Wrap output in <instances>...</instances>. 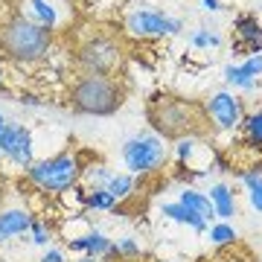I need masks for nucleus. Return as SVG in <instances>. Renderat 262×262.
<instances>
[{
    "label": "nucleus",
    "mask_w": 262,
    "mask_h": 262,
    "mask_svg": "<svg viewBox=\"0 0 262 262\" xmlns=\"http://www.w3.org/2000/svg\"><path fill=\"white\" fill-rule=\"evenodd\" d=\"M111 236H105L102 230H96V227H91L84 236H76V239H64V248L70 253H79V256H94V259H99L108 248H111Z\"/></svg>",
    "instance_id": "obj_13"
},
{
    "label": "nucleus",
    "mask_w": 262,
    "mask_h": 262,
    "mask_svg": "<svg viewBox=\"0 0 262 262\" xmlns=\"http://www.w3.org/2000/svg\"><path fill=\"white\" fill-rule=\"evenodd\" d=\"M91 18H111V15H120V12L128 9L131 0H76Z\"/></svg>",
    "instance_id": "obj_20"
},
{
    "label": "nucleus",
    "mask_w": 262,
    "mask_h": 262,
    "mask_svg": "<svg viewBox=\"0 0 262 262\" xmlns=\"http://www.w3.org/2000/svg\"><path fill=\"white\" fill-rule=\"evenodd\" d=\"M233 50L236 53H262V20L253 12H242L233 18Z\"/></svg>",
    "instance_id": "obj_10"
},
{
    "label": "nucleus",
    "mask_w": 262,
    "mask_h": 262,
    "mask_svg": "<svg viewBox=\"0 0 262 262\" xmlns=\"http://www.w3.org/2000/svg\"><path fill=\"white\" fill-rule=\"evenodd\" d=\"M201 262H253L251 251L242 248V245H227V248H215V253L210 259H201Z\"/></svg>",
    "instance_id": "obj_26"
},
{
    "label": "nucleus",
    "mask_w": 262,
    "mask_h": 262,
    "mask_svg": "<svg viewBox=\"0 0 262 262\" xmlns=\"http://www.w3.org/2000/svg\"><path fill=\"white\" fill-rule=\"evenodd\" d=\"M53 236H56V227L50 225L44 215H35L32 225H29V242L35 245V248H50Z\"/></svg>",
    "instance_id": "obj_24"
},
{
    "label": "nucleus",
    "mask_w": 262,
    "mask_h": 262,
    "mask_svg": "<svg viewBox=\"0 0 262 262\" xmlns=\"http://www.w3.org/2000/svg\"><path fill=\"white\" fill-rule=\"evenodd\" d=\"M64 99L70 111L84 117H114L128 99V82L125 76H105V73H82L73 70L67 79Z\"/></svg>",
    "instance_id": "obj_2"
},
{
    "label": "nucleus",
    "mask_w": 262,
    "mask_h": 262,
    "mask_svg": "<svg viewBox=\"0 0 262 262\" xmlns=\"http://www.w3.org/2000/svg\"><path fill=\"white\" fill-rule=\"evenodd\" d=\"M76 262H99V259H94V256H79Z\"/></svg>",
    "instance_id": "obj_35"
},
{
    "label": "nucleus",
    "mask_w": 262,
    "mask_h": 262,
    "mask_svg": "<svg viewBox=\"0 0 262 262\" xmlns=\"http://www.w3.org/2000/svg\"><path fill=\"white\" fill-rule=\"evenodd\" d=\"M79 178H82V151L76 149H61L50 158L32 160V166L24 169V184L44 198H58L61 192L73 189Z\"/></svg>",
    "instance_id": "obj_5"
},
{
    "label": "nucleus",
    "mask_w": 262,
    "mask_h": 262,
    "mask_svg": "<svg viewBox=\"0 0 262 262\" xmlns=\"http://www.w3.org/2000/svg\"><path fill=\"white\" fill-rule=\"evenodd\" d=\"M111 166L105 163L99 155H84L82 151V178H79V184H82L84 189H94V187H105L108 181H111Z\"/></svg>",
    "instance_id": "obj_14"
},
{
    "label": "nucleus",
    "mask_w": 262,
    "mask_h": 262,
    "mask_svg": "<svg viewBox=\"0 0 262 262\" xmlns=\"http://www.w3.org/2000/svg\"><path fill=\"white\" fill-rule=\"evenodd\" d=\"M192 50H215L222 47V35L219 32H210V29H195L192 38H189Z\"/></svg>",
    "instance_id": "obj_28"
},
{
    "label": "nucleus",
    "mask_w": 262,
    "mask_h": 262,
    "mask_svg": "<svg viewBox=\"0 0 262 262\" xmlns=\"http://www.w3.org/2000/svg\"><path fill=\"white\" fill-rule=\"evenodd\" d=\"M114 207H117V201H114V195L108 192L105 187H94V189H84V213H111Z\"/></svg>",
    "instance_id": "obj_22"
},
{
    "label": "nucleus",
    "mask_w": 262,
    "mask_h": 262,
    "mask_svg": "<svg viewBox=\"0 0 262 262\" xmlns=\"http://www.w3.org/2000/svg\"><path fill=\"white\" fill-rule=\"evenodd\" d=\"M225 82L230 84L233 91H242V94H251V91L259 88V79H251L239 64H227L225 67Z\"/></svg>",
    "instance_id": "obj_23"
},
{
    "label": "nucleus",
    "mask_w": 262,
    "mask_h": 262,
    "mask_svg": "<svg viewBox=\"0 0 262 262\" xmlns=\"http://www.w3.org/2000/svg\"><path fill=\"white\" fill-rule=\"evenodd\" d=\"M125 61H128V53H125L122 35L105 32V29H91L88 35L76 41L73 53H70L73 70H82V73L122 76Z\"/></svg>",
    "instance_id": "obj_4"
},
{
    "label": "nucleus",
    "mask_w": 262,
    "mask_h": 262,
    "mask_svg": "<svg viewBox=\"0 0 262 262\" xmlns=\"http://www.w3.org/2000/svg\"><path fill=\"white\" fill-rule=\"evenodd\" d=\"M239 67H242L245 73L251 76V79H259V76H262V53H253V56H248Z\"/></svg>",
    "instance_id": "obj_29"
},
{
    "label": "nucleus",
    "mask_w": 262,
    "mask_h": 262,
    "mask_svg": "<svg viewBox=\"0 0 262 262\" xmlns=\"http://www.w3.org/2000/svg\"><path fill=\"white\" fill-rule=\"evenodd\" d=\"M0 262H12V259H6V256H3V253H0Z\"/></svg>",
    "instance_id": "obj_37"
},
{
    "label": "nucleus",
    "mask_w": 262,
    "mask_h": 262,
    "mask_svg": "<svg viewBox=\"0 0 262 262\" xmlns=\"http://www.w3.org/2000/svg\"><path fill=\"white\" fill-rule=\"evenodd\" d=\"M0 158H3V163L15 166L18 172L32 166V160H35L32 128L24 125V122H6V128L0 131Z\"/></svg>",
    "instance_id": "obj_9"
},
{
    "label": "nucleus",
    "mask_w": 262,
    "mask_h": 262,
    "mask_svg": "<svg viewBox=\"0 0 262 262\" xmlns=\"http://www.w3.org/2000/svg\"><path fill=\"white\" fill-rule=\"evenodd\" d=\"M239 181H242L245 189H248V201H251V207L256 210V213H262V172L256 166L242 169V172H239Z\"/></svg>",
    "instance_id": "obj_21"
},
{
    "label": "nucleus",
    "mask_w": 262,
    "mask_h": 262,
    "mask_svg": "<svg viewBox=\"0 0 262 262\" xmlns=\"http://www.w3.org/2000/svg\"><path fill=\"white\" fill-rule=\"evenodd\" d=\"M204 114L210 122V134H236L242 128L248 105L236 91H215L204 102Z\"/></svg>",
    "instance_id": "obj_8"
},
{
    "label": "nucleus",
    "mask_w": 262,
    "mask_h": 262,
    "mask_svg": "<svg viewBox=\"0 0 262 262\" xmlns=\"http://www.w3.org/2000/svg\"><path fill=\"white\" fill-rule=\"evenodd\" d=\"M201 6H204L207 12H219L222 9V0H201Z\"/></svg>",
    "instance_id": "obj_32"
},
{
    "label": "nucleus",
    "mask_w": 262,
    "mask_h": 262,
    "mask_svg": "<svg viewBox=\"0 0 262 262\" xmlns=\"http://www.w3.org/2000/svg\"><path fill=\"white\" fill-rule=\"evenodd\" d=\"M146 120H149V131H155L163 140L207 137L210 134L204 102L178 94H151L146 99Z\"/></svg>",
    "instance_id": "obj_1"
},
{
    "label": "nucleus",
    "mask_w": 262,
    "mask_h": 262,
    "mask_svg": "<svg viewBox=\"0 0 262 262\" xmlns=\"http://www.w3.org/2000/svg\"><path fill=\"white\" fill-rule=\"evenodd\" d=\"M15 102L27 105V108H41V105H44V99H41V96H35V94H24V91H20Z\"/></svg>",
    "instance_id": "obj_31"
},
{
    "label": "nucleus",
    "mask_w": 262,
    "mask_h": 262,
    "mask_svg": "<svg viewBox=\"0 0 262 262\" xmlns=\"http://www.w3.org/2000/svg\"><path fill=\"white\" fill-rule=\"evenodd\" d=\"M242 140L245 146H251V149L262 151V108H253V111L245 114L242 120Z\"/></svg>",
    "instance_id": "obj_19"
},
{
    "label": "nucleus",
    "mask_w": 262,
    "mask_h": 262,
    "mask_svg": "<svg viewBox=\"0 0 262 262\" xmlns=\"http://www.w3.org/2000/svg\"><path fill=\"white\" fill-rule=\"evenodd\" d=\"M3 79H6V76H3V64H0V88H3Z\"/></svg>",
    "instance_id": "obj_36"
},
{
    "label": "nucleus",
    "mask_w": 262,
    "mask_h": 262,
    "mask_svg": "<svg viewBox=\"0 0 262 262\" xmlns=\"http://www.w3.org/2000/svg\"><path fill=\"white\" fill-rule=\"evenodd\" d=\"M105 189L114 195L117 204H125V201H131V195L137 192V178H134L131 172H114L111 181L105 184Z\"/></svg>",
    "instance_id": "obj_18"
},
{
    "label": "nucleus",
    "mask_w": 262,
    "mask_h": 262,
    "mask_svg": "<svg viewBox=\"0 0 262 262\" xmlns=\"http://www.w3.org/2000/svg\"><path fill=\"white\" fill-rule=\"evenodd\" d=\"M178 201L184 207H189L192 213H198L201 219H204L207 225L215 219V210H213V204H210V198H207V192H201V189H192V187H184L178 192Z\"/></svg>",
    "instance_id": "obj_17"
},
{
    "label": "nucleus",
    "mask_w": 262,
    "mask_h": 262,
    "mask_svg": "<svg viewBox=\"0 0 262 262\" xmlns=\"http://www.w3.org/2000/svg\"><path fill=\"white\" fill-rule=\"evenodd\" d=\"M6 122H9V120H6V114H3V111H0V131H3V128H6Z\"/></svg>",
    "instance_id": "obj_34"
},
{
    "label": "nucleus",
    "mask_w": 262,
    "mask_h": 262,
    "mask_svg": "<svg viewBox=\"0 0 262 262\" xmlns=\"http://www.w3.org/2000/svg\"><path fill=\"white\" fill-rule=\"evenodd\" d=\"M64 3H76V0H64Z\"/></svg>",
    "instance_id": "obj_39"
},
{
    "label": "nucleus",
    "mask_w": 262,
    "mask_h": 262,
    "mask_svg": "<svg viewBox=\"0 0 262 262\" xmlns=\"http://www.w3.org/2000/svg\"><path fill=\"white\" fill-rule=\"evenodd\" d=\"M38 262H67V253L61 248H44V253H41Z\"/></svg>",
    "instance_id": "obj_30"
},
{
    "label": "nucleus",
    "mask_w": 262,
    "mask_h": 262,
    "mask_svg": "<svg viewBox=\"0 0 262 262\" xmlns=\"http://www.w3.org/2000/svg\"><path fill=\"white\" fill-rule=\"evenodd\" d=\"M160 215L169 219V222H175V225H184L189 230H195V233H207V222L201 219L198 213H192L189 207H184L181 201H166V204H160Z\"/></svg>",
    "instance_id": "obj_15"
},
{
    "label": "nucleus",
    "mask_w": 262,
    "mask_h": 262,
    "mask_svg": "<svg viewBox=\"0 0 262 262\" xmlns=\"http://www.w3.org/2000/svg\"><path fill=\"white\" fill-rule=\"evenodd\" d=\"M184 20L172 18L155 6H131L122 12V35L131 41H163V38L181 35Z\"/></svg>",
    "instance_id": "obj_7"
},
{
    "label": "nucleus",
    "mask_w": 262,
    "mask_h": 262,
    "mask_svg": "<svg viewBox=\"0 0 262 262\" xmlns=\"http://www.w3.org/2000/svg\"><path fill=\"white\" fill-rule=\"evenodd\" d=\"M207 198H210V204H213L219 222H230V219L236 215V192H233V187H227V184H213L210 192H207Z\"/></svg>",
    "instance_id": "obj_16"
},
{
    "label": "nucleus",
    "mask_w": 262,
    "mask_h": 262,
    "mask_svg": "<svg viewBox=\"0 0 262 262\" xmlns=\"http://www.w3.org/2000/svg\"><path fill=\"white\" fill-rule=\"evenodd\" d=\"M32 207L27 204H3L0 207V245L12 242L15 236L29 233V225H32Z\"/></svg>",
    "instance_id": "obj_11"
},
{
    "label": "nucleus",
    "mask_w": 262,
    "mask_h": 262,
    "mask_svg": "<svg viewBox=\"0 0 262 262\" xmlns=\"http://www.w3.org/2000/svg\"><path fill=\"white\" fill-rule=\"evenodd\" d=\"M120 155L134 178H149V175H158L160 169H166L172 146L155 131H137L122 143Z\"/></svg>",
    "instance_id": "obj_6"
},
{
    "label": "nucleus",
    "mask_w": 262,
    "mask_h": 262,
    "mask_svg": "<svg viewBox=\"0 0 262 262\" xmlns=\"http://www.w3.org/2000/svg\"><path fill=\"white\" fill-rule=\"evenodd\" d=\"M207 236H210V242L215 248H227V245L239 242V233H236V227L230 222H215V225H210L207 227Z\"/></svg>",
    "instance_id": "obj_25"
},
{
    "label": "nucleus",
    "mask_w": 262,
    "mask_h": 262,
    "mask_svg": "<svg viewBox=\"0 0 262 262\" xmlns=\"http://www.w3.org/2000/svg\"><path fill=\"white\" fill-rule=\"evenodd\" d=\"M15 12L24 15L27 20H32V24H38V27L50 29V32L58 27V9L53 0H18Z\"/></svg>",
    "instance_id": "obj_12"
},
{
    "label": "nucleus",
    "mask_w": 262,
    "mask_h": 262,
    "mask_svg": "<svg viewBox=\"0 0 262 262\" xmlns=\"http://www.w3.org/2000/svg\"><path fill=\"white\" fill-rule=\"evenodd\" d=\"M117 242V239H114ZM117 251H120V262H137L143 256V245L134 239V236H122L117 242Z\"/></svg>",
    "instance_id": "obj_27"
},
{
    "label": "nucleus",
    "mask_w": 262,
    "mask_h": 262,
    "mask_svg": "<svg viewBox=\"0 0 262 262\" xmlns=\"http://www.w3.org/2000/svg\"><path fill=\"white\" fill-rule=\"evenodd\" d=\"M53 56V32L12 9L0 18V58L15 67L44 64Z\"/></svg>",
    "instance_id": "obj_3"
},
{
    "label": "nucleus",
    "mask_w": 262,
    "mask_h": 262,
    "mask_svg": "<svg viewBox=\"0 0 262 262\" xmlns=\"http://www.w3.org/2000/svg\"><path fill=\"white\" fill-rule=\"evenodd\" d=\"M0 169H3V158H0Z\"/></svg>",
    "instance_id": "obj_38"
},
{
    "label": "nucleus",
    "mask_w": 262,
    "mask_h": 262,
    "mask_svg": "<svg viewBox=\"0 0 262 262\" xmlns=\"http://www.w3.org/2000/svg\"><path fill=\"white\" fill-rule=\"evenodd\" d=\"M6 195H9V187H6V181L0 178V207L6 204Z\"/></svg>",
    "instance_id": "obj_33"
}]
</instances>
